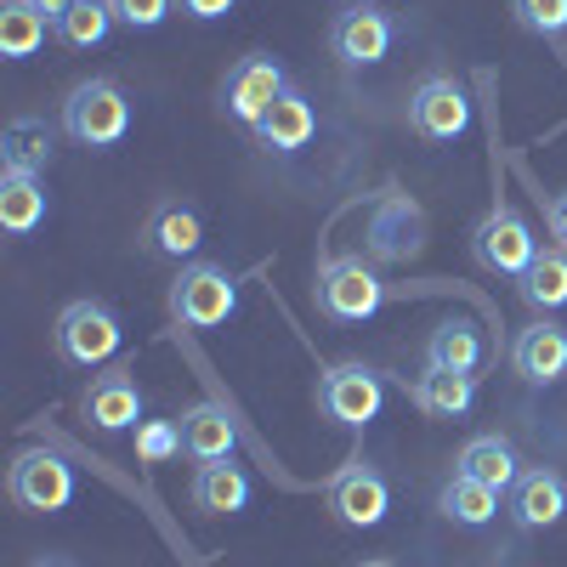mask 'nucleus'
<instances>
[{
  "instance_id": "f257e3e1",
  "label": "nucleus",
  "mask_w": 567,
  "mask_h": 567,
  "mask_svg": "<svg viewBox=\"0 0 567 567\" xmlns=\"http://www.w3.org/2000/svg\"><path fill=\"white\" fill-rule=\"evenodd\" d=\"M125 131H131V97L120 91V80L91 74L63 97V136L80 142V148H97V154L120 148Z\"/></svg>"
},
{
  "instance_id": "2eb2a0df",
  "label": "nucleus",
  "mask_w": 567,
  "mask_h": 567,
  "mask_svg": "<svg viewBox=\"0 0 567 567\" xmlns=\"http://www.w3.org/2000/svg\"><path fill=\"white\" fill-rule=\"evenodd\" d=\"M505 511L511 523L523 534H539V528H556L567 516V477L550 465H523V477H516V488L505 494Z\"/></svg>"
},
{
  "instance_id": "423d86ee",
  "label": "nucleus",
  "mask_w": 567,
  "mask_h": 567,
  "mask_svg": "<svg viewBox=\"0 0 567 567\" xmlns=\"http://www.w3.org/2000/svg\"><path fill=\"white\" fill-rule=\"evenodd\" d=\"M323 505L341 528H381L386 511H392V483L381 477V465H369L363 454H352L336 477L323 483Z\"/></svg>"
},
{
  "instance_id": "1a4fd4ad",
  "label": "nucleus",
  "mask_w": 567,
  "mask_h": 567,
  "mask_svg": "<svg viewBox=\"0 0 567 567\" xmlns=\"http://www.w3.org/2000/svg\"><path fill=\"white\" fill-rule=\"evenodd\" d=\"M290 91V74H284V63L278 58H267V52H250V58H239L227 69V80H221V114L227 120H239L245 131H256L267 114H272V103Z\"/></svg>"
},
{
  "instance_id": "9d476101",
  "label": "nucleus",
  "mask_w": 567,
  "mask_h": 567,
  "mask_svg": "<svg viewBox=\"0 0 567 567\" xmlns=\"http://www.w3.org/2000/svg\"><path fill=\"white\" fill-rule=\"evenodd\" d=\"M318 409L347 425V432H363L369 420H381L386 409V381H381V369H369V363H336L318 381Z\"/></svg>"
},
{
  "instance_id": "7c9ffc66",
  "label": "nucleus",
  "mask_w": 567,
  "mask_h": 567,
  "mask_svg": "<svg viewBox=\"0 0 567 567\" xmlns=\"http://www.w3.org/2000/svg\"><path fill=\"white\" fill-rule=\"evenodd\" d=\"M109 7H114V18H120L125 29H159V23L171 18L176 0H109Z\"/></svg>"
},
{
  "instance_id": "2f4dec72",
  "label": "nucleus",
  "mask_w": 567,
  "mask_h": 567,
  "mask_svg": "<svg viewBox=\"0 0 567 567\" xmlns=\"http://www.w3.org/2000/svg\"><path fill=\"white\" fill-rule=\"evenodd\" d=\"M176 7H182V18H194V23H221L239 0H176Z\"/></svg>"
},
{
  "instance_id": "5701e85b",
  "label": "nucleus",
  "mask_w": 567,
  "mask_h": 567,
  "mask_svg": "<svg viewBox=\"0 0 567 567\" xmlns=\"http://www.w3.org/2000/svg\"><path fill=\"white\" fill-rule=\"evenodd\" d=\"M58 154V136L45 120L23 114L7 125V136H0V171H29V176H45V165H52Z\"/></svg>"
},
{
  "instance_id": "39448f33",
  "label": "nucleus",
  "mask_w": 567,
  "mask_h": 567,
  "mask_svg": "<svg viewBox=\"0 0 567 567\" xmlns=\"http://www.w3.org/2000/svg\"><path fill=\"white\" fill-rule=\"evenodd\" d=\"M534 256H539V239H534L528 216L516 205H505V199L471 227V261H477L483 272H494V278H523Z\"/></svg>"
},
{
  "instance_id": "0eeeda50",
  "label": "nucleus",
  "mask_w": 567,
  "mask_h": 567,
  "mask_svg": "<svg viewBox=\"0 0 567 567\" xmlns=\"http://www.w3.org/2000/svg\"><path fill=\"white\" fill-rule=\"evenodd\" d=\"M7 494L34 516H58L74 505V465L52 449H23L7 465Z\"/></svg>"
},
{
  "instance_id": "dca6fc26",
  "label": "nucleus",
  "mask_w": 567,
  "mask_h": 567,
  "mask_svg": "<svg viewBox=\"0 0 567 567\" xmlns=\"http://www.w3.org/2000/svg\"><path fill=\"white\" fill-rule=\"evenodd\" d=\"M511 369L523 374L528 386H556L567 374V329L550 318H534L511 336Z\"/></svg>"
},
{
  "instance_id": "ddd939ff",
  "label": "nucleus",
  "mask_w": 567,
  "mask_h": 567,
  "mask_svg": "<svg viewBox=\"0 0 567 567\" xmlns=\"http://www.w3.org/2000/svg\"><path fill=\"white\" fill-rule=\"evenodd\" d=\"M142 409H148V398H142L136 386V369L114 363L103 374H91V386L80 392V414L97 425L103 437H120V432H136L142 425Z\"/></svg>"
},
{
  "instance_id": "6e6552de",
  "label": "nucleus",
  "mask_w": 567,
  "mask_h": 567,
  "mask_svg": "<svg viewBox=\"0 0 567 567\" xmlns=\"http://www.w3.org/2000/svg\"><path fill=\"white\" fill-rule=\"evenodd\" d=\"M432 227H425V210L409 199V194H381L369 210V227H363V245H369V261L381 267H403L425 250Z\"/></svg>"
},
{
  "instance_id": "7ed1b4c3",
  "label": "nucleus",
  "mask_w": 567,
  "mask_h": 567,
  "mask_svg": "<svg viewBox=\"0 0 567 567\" xmlns=\"http://www.w3.org/2000/svg\"><path fill=\"white\" fill-rule=\"evenodd\" d=\"M239 312V278L221 261H187L171 284V318L182 329H221Z\"/></svg>"
},
{
  "instance_id": "c756f323",
  "label": "nucleus",
  "mask_w": 567,
  "mask_h": 567,
  "mask_svg": "<svg viewBox=\"0 0 567 567\" xmlns=\"http://www.w3.org/2000/svg\"><path fill=\"white\" fill-rule=\"evenodd\" d=\"M516 29H528L539 40H561L567 34V0H511Z\"/></svg>"
},
{
  "instance_id": "aec40b11",
  "label": "nucleus",
  "mask_w": 567,
  "mask_h": 567,
  "mask_svg": "<svg viewBox=\"0 0 567 567\" xmlns=\"http://www.w3.org/2000/svg\"><path fill=\"white\" fill-rule=\"evenodd\" d=\"M52 210V194H45V176H29V171H0V227L12 239H29V233L45 221Z\"/></svg>"
},
{
  "instance_id": "a211bd4d",
  "label": "nucleus",
  "mask_w": 567,
  "mask_h": 567,
  "mask_svg": "<svg viewBox=\"0 0 567 567\" xmlns=\"http://www.w3.org/2000/svg\"><path fill=\"white\" fill-rule=\"evenodd\" d=\"M194 511H205V516H245L250 511V471L239 465V460H205L199 471H194Z\"/></svg>"
},
{
  "instance_id": "6ab92c4d",
  "label": "nucleus",
  "mask_w": 567,
  "mask_h": 567,
  "mask_svg": "<svg viewBox=\"0 0 567 567\" xmlns=\"http://www.w3.org/2000/svg\"><path fill=\"white\" fill-rule=\"evenodd\" d=\"M409 403L432 420H460L471 403H477V374H460V369H437L425 363L409 386Z\"/></svg>"
},
{
  "instance_id": "c85d7f7f",
  "label": "nucleus",
  "mask_w": 567,
  "mask_h": 567,
  "mask_svg": "<svg viewBox=\"0 0 567 567\" xmlns=\"http://www.w3.org/2000/svg\"><path fill=\"white\" fill-rule=\"evenodd\" d=\"M176 454H187L182 420H142V425H136V460H142V465H171Z\"/></svg>"
},
{
  "instance_id": "b1692460",
  "label": "nucleus",
  "mask_w": 567,
  "mask_h": 567,
  "mask_svg": "<svg viewBox=\"0 0 567 567\" xmlns=\"http://www.w3.org/2000/svg\"><path fill=\"white\" fill-rule=\"evenodd\" d=\"M516 296H523L539 318L561 312V307H567V250H561V245L539 250V256L528 261V272L516 278Z\"/></svg>"
},
{
  "instance_id": "72a5a7b5",
  "label": "nucleus",
  "mask_w": 567,
  "mask_h": 567,
  "mask_svg": "<svg viewBox=\"0 0 567 567\" xmlns=\"http://www.w3.org/2000/svg\"><path fill=\"white\" fill-rule=\"evenodd\" d=\"M29 7H34V12H45V18H52V29H58V23L69 18V7H74V0H29Z\"/></svg>"
},
{
  "instance_id": "20e7f679",
  "label": "nucleus",
  "mask_w": 567,
  "mask_h": 567,
  "mask_svg": "<svg viewBox=\"0 0 567 567\" xmlns=\"http://www.w3.org/2000/svg\"><path fill=\"white\" fill-rule=\"evenodd\" d=\"M58 358L69 363V369H103L120 347H125V323H120V312L109 307V301H69L63 312H58Z\"/></svg>"
},
{
  "instance_id": "412c9836",
  "label": "nucleus",
  "mask_w": 567,
  "mask_h": 567,
  "mask_svg": "<svg viewBox=\"0 0 567 567\" xmlns=\"http://www.w3.org/2000/svg\"><path fill=\"white\" fill-rule=\"evenodd\" d=\"M182 443L187 454H194L199 465L205 460H233V449H239V425H233V414L221 403H194V409H182Z\"/></svg>"
},
{
  "instance_id": "4468645a",
  "label": "nucleus",
  "mask_w": 567,
  "mask_h": 567,
  "mask_svg": "<svg viewBox=\"0 0 567 567\" xmlns=\"http://www.w3.org/2000/svg\"><path fill=\"white\" fill-rule=\"evenodd\" d=\"M142 250L159 261H199L205 250V216L187 199H159L142 221Z\"/></svg>"
},
{
  "instance_id": "a878e982",
  "label": "nucleus",
  "mask_w": 567,
  "mask_h": 567,
  "mask_svg": "<svg viewBox=\"0 0 567 567\" xmlns=\"http://www.w3.org/2000/svg\"><path fill=\"white\" fill-rule=\"evenodd\" d=\"M483 358H488V341H483L471 323H460V318L437 323L432 336H425V363H437V369L477 374V369H483Z\"/></svg>"
},
{
  "instance_id": "f8f14e48",
  "label": "nucleus",
  "mask_w": 567,
  "mask_h": 567,
  "mask_svg": "<svg viewBox=\"0 0 567 567\" xmlns=\"http://www.w3.org/2000/svg\"><path fill=\"white\" fill-rule=\"evenodd\" d=\"M409 131L425 142H460L471 131V91L454 74H425L409 97Z\"/></svg>"
},
{
  "instance_id": "9b49d317",
  "label": "nucleus",
  "mask_w": 567,
  "mask_h": 567,
  "mask_svg": "<svg viewBox=\"0 0 567 567\" xmlns=\"http://www.w3.org/2000/svg\"><path fill=\"white\" fill-rule=\"evenodd\" d=\"M392 40H398V23H392V12L374 7V0H352V7L336 12V23H329V52H336L347 69L386 63Z\"/></svg>"
},
{
  "instance_id": "f03ea898",
  "label": "nucleus",
  "mask_w": 567,
  "mask_h": 567,
  "mask_svg": "<svg viewBox=\"0 0 567 567\" xmlns=\"http://www.w3.org/2000/svg\"><path fill=\"white\" fill-rule=\"evenodd\" d=\"M312 290H318V312L336 323H363L386 307V278L363 256H323Z\"/></svg>"
},
{
  "instance_id": "c9c22d12",
  "label": "nucleus",
  "mask_w": 567,
  "mask_h": 567,
  "mask_svg": "<svg viewBox=\"0 0 567 567\" xmlns=\"http://www.w3.org/2000/svg\"><path fill=\"white\" fill-rule=\"evenodd\" d=\"M358 567H398V561H386V556H369V561H358Z\"/></svg>"
},
{
  "instance_id": "473e14b6",
  "label": "nucleus",
  "mask_w": 567,
  "mask_h": 567,
  "mask_svg": "<svg viewBox=\"0 0 567 567\" xmlns=\"http://www.w3.org/2000/svg\"><path fill=\"white\" fill-rule=\"evenodd\" d=\"M545 221H550V239L567 250V187H561V194H550L545 199Z\"/></svg>"
},
{
  "instance_id": "f3484780",
  "label": "nucleus",
  "mask_w": 567,
  "mask_h": 567,
  "mask_svg": "<svg viewBox=\"0 0 567 567\" xmlns=\"http://www.w3.org/2000/svg\"><path fill=\"white\" fill-rule=\"evenodd\" d=\"M250 136L261 142L267 154L290 159V154H301L307 142L318 136V109L307 103V91H301V85H290V91H284V97L272 103V114H267V120H261Z\"/></svg>"
},
{
  "instance_id": "f704fd0d",
  "label": "nucleus",
  "mask_w": 567,
  "mask_h": 567,
  "mask_svg": "<svg viewBox=\"0 0 567 567\" xmlns=\"http://www.w3.org/2000/svg\"><path fill=\"white\" fill-rule=\"evenodd\" d=\"M29 567H74V561H69V556H58V550H45V556H34Z\"/></svg>"
},
{
  "instance_id": "4be33fe9",
  "label": "nucleus",
  "mask_w": 567,
  "mask_h": 567,
  "mask_svg": "<svg viewBox=\"0 0 567 567\" xmlns=\"http://www.w3.org/2000/svg\"><path fill=\"white\" fill-rule=\"evenodd\" d=\"M454 471H460V477H477V483H488L494 494H511V488H516V477H523V460H516V449H511L505 437L483 432V437H471V443L460 449Z\"/></svg>"
},
{
  "instance_id": "393cba45",
  "label": "nucleus",
  "mask_w": 567,
  "mask_h": 567,
  "mask_svg": "<svg viewBox=\"0 0 567 567\" xmlns=\"http://www.w3.org/2000/svg\"><path fill=\"white\" fill-rule=\"evenodd\" d=\"M45 34H58L45 12H34L29 0H0V58L7 63H29Z\"/></svg>"
},
{
  "instance_id": "bb28decb",
  "label": "nucleus",
  "mask_w": 567,
  "mask_h": 567,
  "mask_svg": "<svg viewBox=\"0 0 567 567\" xmlns=\"http://www.w3.org/2000/svg\"><path fill=\"white\" fill-rule=\"evenodd\" d=\"M499 499L505 494H494L488 483H477V477H454L443 483V494H437V511L449 516V523H460V528H488L494 516H499Z\"/></svg>"
},
{
  "instance_id": "cd10ccee",
  "label": "nucleus",
  "mask_w": 567,
  "mask_h": 567,
  "mask_svg": "<svg viewBox=\"0 0 567 567\" xmlns=\"http://www.w3.org/2000/svg\"><path fill=\"white\" fill-rule=\"evenodd\" d=\"M114 7H109V0H74V7H69V18L58 23V40L63 45H74V52H97V45L114 34Z\"/></svg>"
}]
</instances>
